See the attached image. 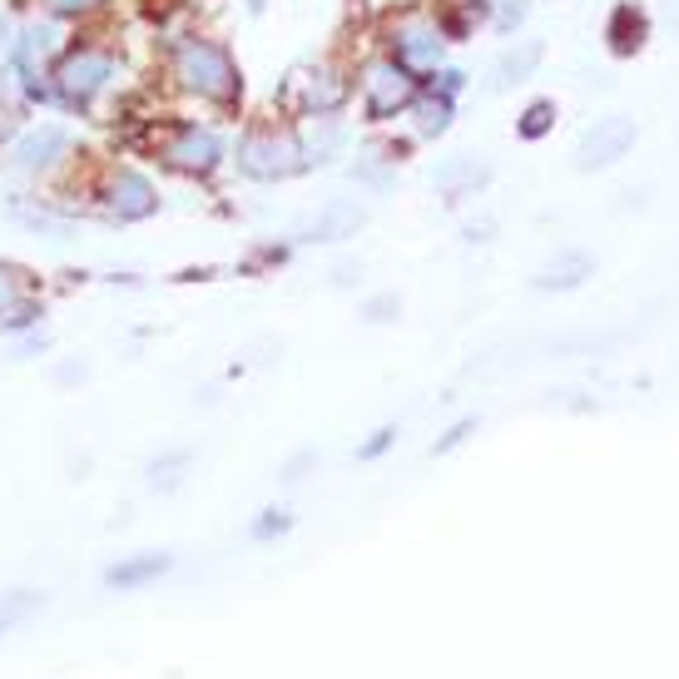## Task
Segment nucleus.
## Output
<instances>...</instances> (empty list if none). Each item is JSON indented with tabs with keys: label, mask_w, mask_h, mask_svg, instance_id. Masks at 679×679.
Masks as SVG:
<instances>
[{
	"label": "nucleus",
	"mask_w": 679,
	"mask_h": 679,
	"mask_svg": "<svg viewBox=\"0 0 679 679\" xmlns=\"http://www.w3.org/2000/svg\"><path fill=\"white\" fill-rule=\"evenodd\" d=\"M164 80L174 94L209 110H239L243 104V70L233 60V50L219 36L204 30H184L169 40L164 50Z\"/></svg>",
	"instance_id": "f257e3e1"
},
{
	"label": "nucleus",
	"mask_w": 679,
	"mask_h": 679,
	"mask_svg": "<svg viewBox=\"0 0 679 679\" xmlns=\"http://www.w3.org/2000/svg\"><path fill=\"white\" fill-rule=\"evenodd\" d=\"M124 75V50L100 36H75L50 65V90H55V110L65 114H94L114 94Z\"/></svg>",
	"instance_id": "f03ea898"
},
{
	"label": "nucleus",
	"mask_w": 679,
	"mask_h": 679,
	"mask_svg": "<svg viewBox=\"0 0 679 679\" xmlns=\"http://www.w3.org/2000/svg\"><path fill=\"white\" fill-rule=\"evenodd\" d=\"M144 144L164 169L184 179H214L229 164V140L204 120H164L159 114L144 124Z\"/></svg>",
	"instance_id": "7ed1b4c3"
},
{
	"label": "nucleus",
	"mask_w": 679,
	"mask_h": 679,
	"mask_svg": "<svg viewBox=\"0 0 679 679\" xmlns=\"http://www.w3.org/2000/svg\"><path fill=\"white\" fill-rule=\"evenodd\" d=\"M80 154V130L60 120H30L20 124L16 134L0 150V164L10 169L16 179H55L75 164Z\"/></svg>",
	"instance_id": "20e7f679"
},
{
	"label": "nucleus",
	"mask_w": 679,
	"mask_h": 679,
	"mask_svg": "<svg viewBox=\"0 0 679 679\" xmlns=\"http://www.w3.org/2000/svg\"><path fill=\"white\" fill-rule=\"evenodd\" d=\"M229 159L239 164L243 179H253V184H283V179L307 169L303 140L288 124H253V130H243L239 144L229 150Z\"/></svg>",
	"instance_id": "39448f33"
},
{
	"label": "nucleus",
	"mask_w": 679,
	"mask_h": 679,
	"mask_svg": "<svg viewBox=\"0 0 679 679\" xmlns=\"http://www.w3.org/2000/svg\"><path fill=\"white\" fill-rule=\"evenodd\" d=\"M90 199L110 224H150L159 209H164V194H159L154 179L140 164H120V159L100 164V174L90 184Z\"/></svg>",
	"instance_id": "423d86ee"
},
{
	"label": "nucleus",
	"mask_w": 679,
	"mask_h": 679,
	"mask_svg": "<svg viewBox=\"0 0 679 679\" xmlns=\"http://www.w3.org/2000/svg\"><path fill=\"white\" fill-rule=\"evenodd\" d=\"M60 50H65V26H55L50 16H26L16 26V45H10L6 70L20 80H40V75H50Z\"/></svg>",
	"instance_id": "0eeeda50"
},
{
	"label": "nucleus",
	"mask_w": 679,
	"mask_h": 679,
	"mask_svg": "<svg viewBox=\"0 0 679 679\" xmlns=\"http://www.w3.org/2000/svg\"><path fill=\"white\" fill-rule=\"evenodd\" d=\"M392 60L407 70L412 80H432L447 65V30L437 20H402L392 30Z\"/></svg>",
	"instance_id": "6e6552de"
},
{
	"label": "nucleus",
	"mask_w": 679,
	"mask_h": 679,
	"mask_svg": "<svg viewBox=\"0 0 679 679\" xmlns=\"http://www.w3.org/2000/svg\"><path fill=\"white\" fill-rule=\"evenodd\" d=\"M422 84L407 75V70L397 65V60H373V65L363 70V110L367 120L382 124V120H397V114L412 110V100H417Z\"/></svg>",
	"instance_id": "1a4fd4ad"
},
{
	"label": "nucleus",
	"mask_w": 679,
	"mask_h": 679,
	"mask_svg": "<svg viewBox=\"0 0 679 679\" xmlns=\"http://www.w3.org/2000/svg\"><path fill=\"white\" fill-rule=\"evenodd\" d=\"M635 144V120H625V114H610V120H600L596 130L580 140L576 150V169H605L615 164V159H625V150Z\"/></svg>",
	"instance_id": "9d476101"
},
{
	"label": "nucleus",
	"mask_w": 679,
	"mask_h": 679,
	"mask_svg": "<svg viewBox=\"0 0 679 679\" xmlns=\"http://www.w3.org/2000/svg\"><path fill=\"white\" fill-rule=\"evenodd\" d=\"M293 84H298V110L303 114H337L343 110V100H347V90L353 84L343 80V70H333V65H313V70H303V75H293Z\"/></svg>",
	"instance_id": "9b49d317"
},
{
	"label": "nucleus",
	"mask_w": 679,
	"mask_h": 679,
	"mask_svg": "<svg viewBox=\"0 0 679 679\" xmlns=\"http://www.w3.org/2000/svg\"><path fill=\"white\" fill-rule=\"evenodd\" d=\"M363 224H367L363 204H353V199H327V204L307 219L303 239L307 243H343V239H353Z\"/></svg>",
	"instance_id": "f8f14e48"
},
{
	"label": "nucleus",
	"mask_w": 679,
	"mask_h": 679,
	"mask_svg": "<svg viewBox=\"0 0 679 679\" xmlns=\"http://www.w3.org/2000/svg\"><path fill=\"white\" fill-rule=\"evenodd\" d=\"M169 566H174L169 550H140V556H130V560H120V566L104 570V586L110 590H140V586H150V580L164 576Z\"/></svg>",
	"instance_id": "ddd939ff"
},
{
	"label": "nucleus",
	"mask_w": 679,
	"mask_h": 679,
	"mask_svg": "<svg viewBox=\"0 0 679 679\" xmlns=\"http://www.w3.org/2000/svg\"><path fill=\"white\" fill-rule=\"evenodd\" d=\"M298 140H303L307 164H327V159H337V150L347 144V130H343V120H337V114H307Z\"/></svg>",
	"instance_id": "4468645a"
},
{
	"label": "nucleus",
	"mask_w": 679,
	"mask_h": 679,
	"mask_svg": "<svg viewBox=\"0 0 679 679\" xmlns=\"http://www.w3.org/2000/svg\"><path fill=\"white\" fill-rule=\"evenodd\" d=\"M590 273H596V263H590L586 253H560V259H550L546 268H536V278L530 283H536L540 293H556V288L566 293V288H580Z\"/></svg>",
	"instance_id": "2eb2a0df"
},
{
	"label": "nucleus",
	"mask_w": 679,
	"mask_h": 679,
	"mask_svg": "<svg viewBox=\"0 0 679 679\" xmlns=\"http://www.w3.org/2000/svg\"><path fill=\"white\" fill-rule=\"evenodd\" d=\"M486 179H491V169L476 164L472 154H452L447 164L432 169V184H437L442 194H452V199H456V194H472V189H476V184H486Z\"/></svg>",
	"instance_id": "dca6fc26"
},
{
	"label": "nucleus",
	"mask_w": 679,
	"mask_h": 679,
	"mask_svg": "<svg viewBox=\"0 0 679 679\" xmlns=\"http://www.w3.org/2000/svg\"><path fill=\"white\" fill-rule=\"evenodd\" d=\"M536 65H540V45H536V40H521V45L501 50V55H496V65H491V90H511V84L530 80V70H536Z\"/></svg>",
	"instance_id": "f3484780"
},
{
	"label": "nucleus",
	"mask_w": 679,
	"mask_h": 679,
	"mask_svg": "<svg viewBox=\"0 0 679 679\" xmlns=\"http://www.w3.org/2000/svg\"><path fill=\"white\" fill-rule=\"evenodd\" d=\"M36 6V16H50L55 26H94V20L110 16L114 0H30Z\"/></svg>",
	"instance_id": "a211bd4d"
},
{
	"label": "nucleus",
	"mask_w": 679,
	"mask_h": 679,
	"mask_svg": "<svg viewBox=\"0 0 679 679\" xmlns=\"http://www.w3.org/2000/svg\"><path fill=\"white\" fill-rule=\"evenodd\" d=\"M412 114H417V134H422V140H437V134L452 130V100H447V94H437V90H427V94L417 90Z\"/></svg>",
	"instance_id": "6ab92c4d"
},
{
	"label": "nucleus",
	"mask_w": 679,
	"mask_h": 679,
	"mask_svg": "<svg viewBox=\"0 0 679 679\" xmlns=\"http://www.w3.org/2000/svg\"><path fill=\"white\" fill-rule=\"evenodd\" d=\"M40 317H45V307H40V298H20L16 307H6L0 313V333L6 337H20V333H36Z\"/></svg>",
	"instance_id": "aec40b11"
},
{
	"label": "nucleus",
	"mask_w": 679,
	"mask_h": 679,
	"mask_svg": "<svg viewBox=\"0 0 679 679\" xmlns=\"http://www.w3.org/2000/svg\"><path fill=\"white\" fill-rule=\"evenodd\" d=\"M184 466H189V452H169V456H159V462L144 466V476H150L154 491H174V486L184 482Z\"/></svg>",
	"instance_id": "412c9836"
},
{
	"label": "nucleus",
	"mask_w": 679,
	"mask_h": 679,
	"mask_svg": "<svg viewBox=\"0 0 679 679\" xmlns=\"http://www.w3.org/2000/svg\"><path fill=\"white\" fill-rule=\"evenodd\" d=\"M550 124H556V104L550 100H536L521 110V124H516V134L521 140H540V134H550Z\"/></svg>",
	"instance_id": "4be33fe9"
},
{
	"label": "nucleus",
	"mask_w": 679,
	"mask_h": 679,
	"mask_svg": "<svg viewBox=\"0 0 679 679\" xmlns=\"http://www.w3.org/2000/svg\"><path fill=\"white\" fill-rule=\"evenodd\" d=\"M20 298H30L26 268H20V263H6V259H0V313H6V307H16Z\"/></svg>",
	"instance_id": "5701e85b"
},
{
	"label": "nucleus",
	"mask_w": 679,
	"mask_h": 679,
	"mask_svg": "<svg viewBox=\"0 0 679 679\" xmlns=\"http://www.w3.org/2000/svg\"><path fill=\"white\" fill-rule=\"evenodd\" d=\"M45 596H36V590H16L10 600H0V630H10V625H20L26 615H36Z\"/></svg>",
	"instance_id": "b1692460"
},
{
	"label": "nucleus",
	"mask_w": 679,
	"mask_h": 679,
	"mask_svg": "<svg viewBox=\"0 0 679 679\" xmlns=\"http://www.w3.org/2000/svg\"><path fill=\"white\" fill-rule=\"evenodd\" d=\"M283 530H293V511H283V506H268V511H259V521L249 526L253 540H273L283 536Z\"/></svg>",
	"instance_id": "393cba45"
},
{
	"label": "nucleus",
	"mask_w": 679,
	"mask_h": 679,
	"mask_svg": "<svg viewBox=\"0 0 679 679\" xmlns=\"http://www.w3.org/2000/svg\"><path fill=\"white\" fill-rule=\"evenodd\" d=\"M610 40H615V50H620V55H630V50L640 45V20H635V10H620V16H615Z\"/></svg>",
	"instance_id": "a878e982"
},
{
	"label": "nucleus",
	"mask_w": 679,
	"mask_h": 679,
	"mask_svg": "<svg viewBox=\"0 0 679 679\" xmlns=\"http://www.w3.org/2000/svg\"><path fill=\"white\" fill-rule=\"evenodd\" d=\"M397 313H402L397 293H382V298H367V303H363V317H367V323H392Z\"/></svg>",
	"instance_id": "bb28decb"
},
{
	"label": "nucleus",
	"mask_w": 679,
	"mask_h": 679,
	"mask_svg": "<svg viewBox=\"0 0 679 679\" xmlns=\"http://www.w3.org/2000/svg\"><path fill=\"white\" fill-rule=\"evenodd\" d=\"M472 432H476V417H462V422H456V427L442 432V442H437V447H432V456H447V452H456L466 437H472Z\"/></svg>",
	"instance_id": "cd10ccee"
},
{
	"label": "nucleus",
	"mask_w": 679,
	"mask_h": 679,
	"mask_svg": "<svg viewBox=\"0 0 679 679\" xmlns=\"http://www.w3.org/2000/svg\"><path fill=\"white\" fill-rule=\"evenodd\" d=\"M392 442H397V427H377L373 437H367L363 447H357V462H377L382 452H392Z\"/></svg>",
	"instance_id": "c85d7f7f"
},
{
	"label": "nucleus",
	"mask_w": 679,
	"mask_h": 679,
	"mask_svg": "<svg viewBox=\"0 0 679 679\" xmlns=\"http://www.w3.org/2000/svg\"><path fill=\"white\" fill-rule=\"evenodd\" d=\"M432 90H437V94H447V100H456V94L466 90V75H462V70H456V65H442L437 75H432Z\"/></svg>",
	"instance_id": "c756f323"
},
{
	"label": "nucleus",
	"mask_w": 679,
	"mask_h": 679,
	"mask_svg": "<svg viewBox=\"0 0 679 679\" xmlns=\"http://www.w3.org/2000/svg\"><path fill=\"white\" fill-rule=\"evenodd\" d=\"M16 26H20V20L10 16V10H0V65L10 60V45H16Z\"/></svg>",
	"instance_id": "7c9ffc66"
},
{
	"label": "nucleus",
	"mask_w": 679,
	"mask_h": 679,
	"mask_svg": "<svg viewBox=\"0 0 679 679\" xmlns=\"http://www.w3.org/2000/svg\"><path fill=\"white\" fill-rule=\"evenodd\" d=\"M357 278H363V263H337L333 268V288H353Z\"/></svg>",
	"instance_id": "2f4dec72"
},
{
	"label": "nucleus",
	"mask_w": 679,
	"mask_h": 679,
	"mask_svg": "<svg viewBox=\"0 0 679 679\" xmlns=\"http://www.w3.org/2000/svg\"><path fill=\"white\" fill-rule=\"evenodd\" d=\"M521 20H526V6H521V0H506V6H501V26H521Z\"/></svg>",
	"instance_id": "473e14b6"
},
{
	"label": "nucleus",
	"mask_w": 679,
	"mask_h": 679,
	"mask_svg": "<svg viewBox=\"0 0 679 679\" xmlns=\"http://www.w3.org/2000/svg\"><path fill=\"white\" fill-rule=\"evenodd\" d=\"M263 6H268V0H243V10H249V16H263Z\"/></svg>",
	"instance_id": "72a5a7b5"
}]
</instances>
